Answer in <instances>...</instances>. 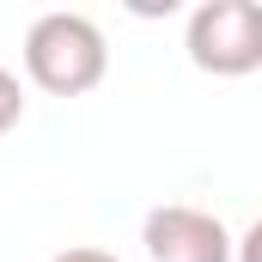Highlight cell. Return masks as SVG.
Instances as JSON below:
<instances>
[{"instance_id": "3", "label": "cell", "mask_w": 262, "mask_h": 262, "mask_svg": "<svg viewBox=\"0 0 262 262\" xmlns=\"http://www.w3.org/2000/svg\"><path fill=\"white\" fill-rule=\"evenodd\" d=\"M140 244L152 262H232V232L220 213L165 201L140 220Z\"/></svg>"}, {"instance_id": "1", "label": "cell", "mask_w": 262, "mask_h": 262, "mask_svg": "<svg viewBox=\"0 0 262 262\" xmlns=\"http://www.w3.org/2000/svg\"><path fill=\"white\" fill-rule=\"evenodd\" d=\"M110 67V43L85 12H43L25 31V73L49 98H85Z\"/></svg>"}, {"instance_id": "4", "label": "cell", "mask_w": 262, "mask_h": 262, "mask_svg": "<svg viewBox=\"0 0 262 262\" xmlns=\"http://www.w3.org/2000/svg\"><path fill=\"white\" fill-rule=\"evenodd\" d=\"M18 122H25V85L12 67H0V134H12Z\"/></svg>"}, {"instance_id": "2", "label": "cell", "mask_w": 262, "mask_h": 262, "mask_svg": "<svg viewBox=\"0 0 262 262\" xmlns=\"http://www.w3.org/2000/svg\"><path fill=\"white\" fill-rule=\"evenodd\" d=\"M183 49L213 79H244L262 67V6L256 0H201L189 12Z\"/></svg>"}, {"instance_id": "5", "label": "cell", "mask_w": 262, "mask_h": 262, "mask_svg": "<svg viewBox=\"0 0 262 262\" xmlns=\"http://www.w3.org/2000/svg\"><path fill=\"white\" fill-rule=\"evenodd\" d=\"M49 262H116L110 250H92V244H73V250H61V256H49Z\"/></svg>"}]
</instances>
